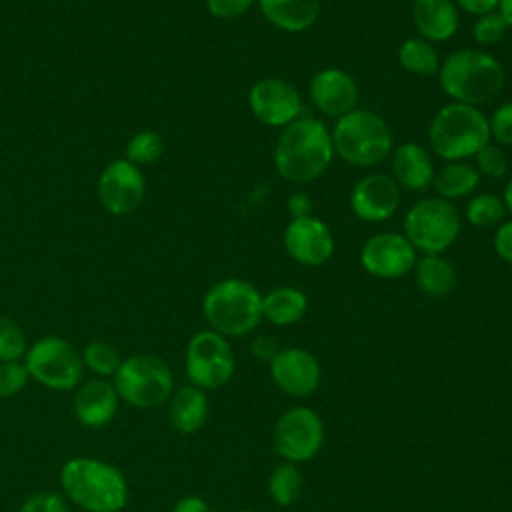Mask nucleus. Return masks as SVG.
<instances>
[{
  "label": "nucleus",
  "instance_id": "obj_1",
  "mask_svg": "<svg viewBox=\"0 0 512 512\" xmlns=\"http://www.w3.org/2000/svg\"><path fill=\"white\" fill-rule=\"evenodd\" d=\"M62 496L84 512H122L130 500L124 472L94 456H72L60 468Z\"/></svg>",
  "mask_w": 512,
  "mask_h": 512
},
{
  "label": "nucleus",
  "instance_id": "obj_2",
  "mask_svg": "<svg viewBox=\"0 0 512 512\" xmlns=\"http://www.w3.org/2000/svg\"><path fill=\"white\" fill-rule=\"evenodd\" d=\"M332 158L330 130L322 120L310 116H300L284 126L274 148V168L292 184H306L320 178Z\"/></svg>",
  "mask_w": 512,
  "mask_h": 512
},
{
  "label": "nucleus",
  "instance_id": "obj_3",
  "mask_svg": "<svg viewBox=\"0 0 512 512\" xmlns=\"http://www.w3.org/2000/svg\"><path fill=\"white\" fill-rule=\"evenodd\" d=\"M438 82L452 102L480 106L502 92L506 72L500 60L492 54L476 48H462L440 62Z\"/></svg>",
  "mask_w": 512,
  "mask_h": 512
},
{
  "label": "nucleus",
  "instance_id": "obj_4",
  "mask_svg": "<svg viewBox=\"0 0 512 512\" xmlns=\"http://www.w3.org/2000/svg\"><path fill=\"white\" fill-rule=\"evenodd\" d=\"M202 314L210 330L226 338H240L260 324L262 294L242 278H224L206 290Z\"/></svg>",
  "mask_w": 512,
  "mask_h": 512
},
{
  "label": "nucleus",
  "instance_id": "obj_5",
  "mask_svg": "<svg viewBox=\"0 0 512 512\" xmlns=\"http://www.w3.org/2000/svg\"><path fill=\"white\" fill-rule=\"evenodd\" d=\"M428 142L442 160L464 162L490 142L488 118L478 106L450 102L434 114L428 126Z\"/></svg>",
  "mask_w": 512,
  "mask_h": 512
},
{
  "label": "nucleus",
  "instance_id": "obj_6",
  "mask_svg": "<svg viewBox=\"0 0 512 512\" xmlns=\"http://www.w3.org/2000/svg\"><path fill=\"white\" fill-rule=\"evenodd\" d=\"M330 136L334 154L354 166H374L392 154L388 122L366 108H354L336 118Z\"/></svg>",
  "mask_w": 512,
  "mask_h": 512
},
{
  "label": "nucleus",
  "instance_id": "obj_7",
  "mask_svg": "<svg viewBox=\"0 0 512 512\" xmlns=\"http://www.w3.org/2000/svg\"><path fill=\"white\" fill-rule=\"evenodd\" d=\"M112 384L132 408L150 410L166 404L174 392V374L168 362L148 352H136L122 358L120 368L112 376Z\"/></svg>",
  "mask_w": 512,
  "mask_h": 512
},
{
  "label": "nucleus",
  "instance_id": "obj_8",
  "mask_svg": "<svg viewBox=\"0 0 512 512\" xmlns=\"http://www.w3.org/2000/svg\"><path fill=\"white\" fill-rule=\"evenodd\" d=\"M24 364L30 380L48 390L74 392L82 384V356L62 336L48 334L34 340L24 354Z\"/></svg>",
  "mask_w": 512,
  "mask_h": 512
},
{
  "label": "nucleus",
  "instance_id": "obj_9",
  "mask_svg": "<svg viewBox=\"0 0 512 512\" xmlns=\"http://www.w3.org/2000/svg\"><path fill=\"white\" fill-rule=\"evenodd\" d=\"M460 214L450 200H418L404 216V236L422 254H444L458 238Z\"/></svg>",
  "mask_w": 512,
  "mask_h": 512
},
{
  "label": "nucleus",
  "instance_id": "obj_10",
  "mask_svg": "<svg viewBox=\"0 0 512 512\" xmlns=\"http://www.w3.org/2000/svg\"><path fill=\"white\" fill-rule=\"evenodd\" d=\"M184 368L190 384L202 390H216L228 384L236 368L228 338L210 328L192 334L184 352Z\"/></svg>",
  "mask_w": 512,
  "mask_h": 512
},
{
  "label": "nucleus",
  "instance_id": "obj_11",
  "mask_svg": "<svg viewBox=\"0 0 512 512\" xmlns=\"http://www.w3.org/2000/svg\"><path fill=\"white\" fill-rule=\"evenodd\" d=\"M324 442V422L308 406H292L286 410L274 428V448L284 462L312 460Z\"/></svg>",
  "mask_w": 512,
  "mask_h": 512
},
{
  "label": "nucleus",
  "instance_id": "obj_12",
  "mask_svg": "<svg viewBox=\"0 0 512 512\" xmlns=\"http://www.w3.org/2000/svg\"><path fill=\"white\" fill-rule=\"evenodd\" d=\"M98 200L106 212L126 216L134 212L146 194V180L140 166L126 158L110 162L98 176Z\"/></svg>",
  "mask_w": 512,
  "mask_h": 512
},
{
  "label": "nucleus",
  "instance_id": "obj_13",
  "mask_svg": "<svg viewBox=\"0 0 512 512\" xmlns=\"http://www.w3.org/2000/svg\"><path fill=\"white\" fill-rule=\"evenodd\" d=\"M250 112L266 126L284 128L302 114V98L294 84L268 76L252 84L248 92Z\"/></svg>",
  "mask_w": 512,
  "mask_h": 512
},
{
  "label": "nucleus",
  "instance_id": "obj_14",
  "mask_svg": "<svg viewBox=\"0 0 512 512\" xmlns=\"http://www.w3.org/2000/svg\"><path fill=\"white\" fill-rule=\"evenodd\" d=\"M362 268L382 280H396L416 264V250L404 234L380 232L370 236L360 248Z\"/></svg>",
  "mask_w": 512,
  "mask_h": 512
},
{
  "label": "nucleus",
  "instance_id": "obj_15",
  "mask_svg": "<svg viewBox=\"0 0 512 512\" xmlns=\"http://www.w3.org/2000/svg\"><path fill=\"white\" fill-rule=\"evenodd\" d=\"M282 242L288 256L302 266H322L334 254V238L328 224L312 214L290 220Z\"/></svg>",
  "mask_w": 512,
  "mask_h": 512
},
{
  "label": "nucleus",
  "instance_id": "obj_16",
  "mask_svg": "<svg viewBox=\"0 0 512 512\" xmlns=\"http://www.w3.org/2000/svg\"><path fill=\"white\" fill-rule=\"evenodd\" d=\"M400 186L390 174H368L350 192V208L364 222H384L400 206Z\"/></svg>",
  "mask_w": 512,
  "mask_h": 512
},
{
  "label": "nucleus",
  "instance_id": "obj_17",
  "mask_svg": "<svg viewBox=\"0 0 512 512\" xmlns=\"http://www.w3.org/2000/svg\"><path fill=\"white\" fill-rule=\"evenodd\" d=\"M274 384L288 396H310L322 378L318 360L304 348H280L270 360Z\"/></svg>",
  "mask_w": 512,
  "mask_h": 512
},
{
  "label": "nucleus",
  "instance_id": "obj_18",
  "mask_svg": "<svg viewBox=\"0 0 512 512\" xmlns=\"http://www.w3.org/2000/svg\"><path fill=\"white\" fill-rule=\"evenodd\" d=\"M308 92L314 108L330 118H340L354 110L360 98L356 80L340 68L318 70L310 80Z\"/></svg>",
  "mask_w": 512,
  "mask_h": 512
},
{
  "label": "nucleus",
  "instance_id": "obj_19",
  "mask_svg": "<svg viewBox=\"0 0 512 512\" xmlns=\"http://www.w3.org/2000/svg\"><path fill=\"white\" fill-rule=\"evenodd\" d=\"M120 396L108 378H90L82 382L72 396V414L84 428H104L118 412Z\"/></svg>",
  "mask_w": 512,
  "mask_h": 512
},
{
  "label": "nucleus",
  "instance_id": "obj_20",
  "mask_svg": "<svg viewBox=\"0 0 512 512\" xmlns=\"http://www.w3.org/2000/svg\"><path fill=\"white\" fill-rule=\"evenodd\" d=\"M434 162L418 142H404L392 150V178L398 186L420 192L434 180Z\"/></svg>",
  "mask_w": 512,
  "mask_h": 512
},
{
  "label": "nucleus",
  "instance_id": "obj_21",
  "mask_svg": "<svg viewBox=\"0 0 512 512\" xmlns=\"http://www.w3.org/2000/svg\"><path fill=\"white\" fill-rule=\"evenodd\" d=\"M412 22L420 38L428 42H446L456 34L460 18L452 0H414Z\"/></svg>",
  "mask_w": 512,
  "mask_h": 512
},
{
  "label": "nucleus",
  "instance_id": "obj_22",
  "mask_svg": "<svg viewBox=\"0 0 512 512\" xmlns=\"http://www.w3.org/2000/svg\"><path fill=\"white\" fill-rule=\"evenodd\" d=\"M208 398L206 390L184 384L176 388L168 400V420L178 434H196L208 420Z\"/></svg>",
  "mask_w": 512,
  "mask_h": 512
},
{
  "label": "nucleus",
  "instance_id": "obj_23",
  "mask_svg": "<svg viewBox=\"0 0 512 512\" xmlns=\"http://www.w3.org/2000/svg\"><path fill=\"white\" fill-rule=\"evenodd\" d=\"M262 16L278 30L298 34L314 26L320 0H256Z\"/></svg>",
  "mask_w": 512,
  "mask_h": 512
},
{
  "label": "nucleus",
  "instance_id": "obj_24",
  "mask_svg": "<svg viewBox=\"0 0 512 512\" xmlns=\"http://www.w3.org/2000/svg\"><path fill=\"white\" fill-rule=\"evenodd\" d=\"M306 310V294L292 286H280L262 296V318H266L274 326L296 324L304 318Z\"/></svg>",
  "mask_w": 512,
  "mask_h": 512
},
{
  "label": "nucleus",
  "instance_id": "obj_25",
  "mask_svg": "<svg viewBox=\"0 0 512 512\" xmlns=\"http://www.w3.org/2000/svg\"><path fill=\"white\" fill-rule=\"evenodd\" d=\"M414 270L418 288L432 298L448 296L456 286V270L442 254H424L416 260Z\"/></svg>",
  "mask_w": 512,
  "mask_h": 512
},
{
  "label": "nucleus",
  "instance_id": "obj_26",
  "mask_svg": "<svg viewBox=\"0 0 512 512\" xmlns=\"http://www.w3.org/2000/svg\"><path fill=\"white\" fill-rule=\"evenodd\" d=\"M480 182V174L472 164L448 162L434 174L432 186L444 200H456L468 196Z\"/></svg>",
  "mask_w": 512,
  "mask_h": 512
},
{
  "label": "nucleus",
  "instance_id": "obj_27",
  "mask_svg": "<svg viewBox=\"0 0 512 512\" xmlns=\"http://www.w3.org/2000/svg\"><path fill=\"white\" fill-rule=\"evenodd\" d=\"M398 60H400V66L414 76H434L438 74V68H440V58L432 42L420 36L406 38L400 44Z\"/></svg>",
  "mask_w": 512,
  "mask_h": 512
},
{
  "label": "nucleus",
  "instance_id": "obj_28",
  "mask_svg": "<svg viewBox=\"0 0 512 512\" xmlns=\"http://www.w3.org/2000/svg\"><path fill=\"white\" fill-rule=\"evenodd\" d=\"M80 356L84 370L94 374V378H112L122 364L120 352L106 340H90Z\"/></svg>",
  "mask_w": 512,
  "mask_h": 512
},
{
  "label": "nucleus",
  "instance_id": "obj_29",
  "mask_svg": "<svg viewBox=\"0 0 512 512\" xmlns=\"http://www.w3.org/2000/svg\"><path fill=\"white\" fill-rule=\"evenodd\" d=\"M302 490V474L292 462H282L274 466L268 476V492L274 504L290 506L298 500Z\"/></svg>",
  "mask_w": 512,
  "mask_h": 512
},
{
  "label": "nucleus",
  "instance_id": "obj_30",
  "mask_svg": "<svg viewBox=\"0 0 512 512\" xmlns=\"http://www.w3.org/2000/svg\"><path fill=\"white\" fill-rule=\"evenodd\" d=\"M504 214H506L504 200L490 192L476 194L466 204V218L470 224H474L478 228H490V226L502 222Z\"/></svg>",
  "mask_w": 512,
  "mask_h": 512
},
{
  "label": "nucleus",
  "instance_id": "obj_31",
  "mask_svg": "<svg viewBox=\"0 0 512 512\" xmlns=\"http://www.w3.org/2000/svg\"><path fill=\"white\" fill-rule=\"evenodd\" d=\"M164 154V140L156 130H140L126 144V160L136 166L156 162Z\"/></svg>",
  "mask_w": 512,
  "mask_h": 512
},
{
  "label": "nucleus",
  "instance_id": "obj_32",
  "mask_svg": "<svg viewBox=\"0 0 512 512\" xmlns=\"http://www.w3.org/2000/svg\"><path fill=\"white\" fill-rule=\"evenodd\" d=\"M28 340L22 326L0 312V362H14L24 360L28 350Z\"/></svg>",
  "mask_w": 512,
  "mask_h": 512
},
{
  "label": "nucleus",
  "instance_id": "obj_33",
  "mask_svg": "<svg viewBox=\"0 0 512 512\" xmlns=\"http://www.w3.org/2000/svg\"><path fill=\"white\" fill-rule=\"evenodd\" d=\"M474 160H476L474 168L478 170V174H484L488 178H500L508 170V156H506V152L502 150V146L492 144V142H486L474 154Z\"/></svg>",
  "mask_w": 512,
  "mask_h": 512
},
{
  "label": "nucleus",
  "instance_id": "obj_34",
  "mask_svg": "<svg viewBox=\"0 0 512 512\" xmlns=\"http://www.w3.org/2000/svg\"><path fill=\"white\" fill-rule=\"evenodd\" d=\"M30 382L24 360L0 362V398H12L20 394Z\"/></svg>",
  "mask_w": 512,
  "mask_h": 512
},
{
  "label": "nucleus",
  "instance_id": "obj_35",
  "mask_svg": "<svg viewBox=\"0 0 512 512\" xmlns=\"http://www.w3.org/2000/svg\"><path fill=\"white\" fill-rule=\"evenodd\" d=\"M506 32H508V26H506L504 18L498 12L478 16L474 26H472V36L482 46L498 44L504 38Z\"/></svg>",
  "mask_w": 512,
  "mask_h": 512
},
{
  "label": "nucleus",
  "instance_id": "obj_36",
  "mask_svg": "<svg viewBox=\"0 0 512 512\" xmlns=\"http://www.w3.org/2000/svg\"><path fill=\"white\" fill-rule=\"evenodd\" d=\"M18 512H70L68 500L60 492H34L18 508Z\"/></svg>",
  "mask_w": 512,
  "mask_h": 512
},
{
  "label": "nucleus",
  "instance_id": "obj_37",
  "mask_svg": "<svg viewBox=\"0 0 512 512\" xmlns=\"http://www.w3.org/2000/svg\"><path fill=\"white\" fill-rule=\"evenodd\" d=\"M490 138L498 146H512V102L500 104L488 118Z\"/></svg>",
  "mask_w": 512,
  "mask_h": 512
},
{
  "label": "nucleus",
  "instance_id": "obj_38",
  "mask_svg": "<svg viewBox=\"0 0 512 512\" xmlns=\"http://www.w3.org/2000/svg\"><path fill=\"white\" fill-rule=\"evenodd\" d=\"M256 0H206V8L214 18L230 20L246 14Z\"/></svg>",
  "mask_w": 512,
  "mask_h": 512
},
{
  "label": "nucleus",
  "instance_id": "obj_39",
  "mask_svg": "<svg viewBox=\"0 0 512 512\" xmlns=\"http://www.w3.org/2000/svg\"><path fill=\"white\" fill-rule=\"evenodd\" d=\"M494 250L504 262L512 264V220H506L498 226L494 234Z\"/></svg>",
  "mask_w": 512,
  "mask_h": 512
},
{
  "label": "nucleus",
  "instance_id": "obj_40",
  "mask_svg": "<svg viewBox=\"0 0 512 512\" xmlns=\"http://www.w3.org/2000/svg\"><path fill=\"white\" fill-rule=\"evenodd\" d=\"M250 350H252V354L258 358V360H266V362H270L276 354H278V344H276V340L272 338V336H268V334H260V336H256L254 340H252V344H250Z\"/></svg>",
  "mask_w": 512,
  "mask_h": 512
},
{
  "label": "nucleus",
  "instance_id": "obj_41",
  "mask_svg": "<svg viewBox=\"0 0 512 512\" xmlns=\"http://www.w3.org/2000/svg\"><path fill=\"white\" fill-rule=\"evenodd\" d=\"M452 2L456 4V8H460L466 14H472V16L478 18V16L496 12L500 0H452Z\"/></svg>",
  "mask_w": 512,
  "mask_h": 512
},
{
  "label": "nucleus",
  "instance_id": "obj_42",
  "mask_svg": "<svg viewBox=\"0 0 512 512\" xmlns=\"http://www.w3.org/2000/svg\"><path fill=\"white\" fill-rule=\"evenodd\" d=\"M288 212L294 218H304V216H310L312 214V200L308 194L304 192H292L288 196Z\"/></svg>",
  "mask_w": 512,
  "mask_h": 512
},
{
  "label": "nucleus",
  "instance_id": "obj_43",
  "mask_svg": "<svg viewBox=\"0 0 512 512\" xmlns=\"http://www.w3.org/2000/svg\"><path fill=\"white\" fill-rule=\"evenodd\" d=\"M172 512H212V510L204 498L196 494H186L174 502Z\"/></svg>",
  "mask_w": 512,
  "mask_h": 512
},
{
  "label": "nucleus",
  "instance_id": "obj_44",
  "mask_svg": "<svg viewBox=\"0 0 512 512\" xmlns=\"http://www.w3.org/2000/svg\"><path fill=\"white\" fill-rule=\"evenodd\" d=\"M496 12L504 18L506 26H508V28H512V0H500V2H498Z\"/></svg>",
  "mask_w": 512,
  "mask_h": 512
},
{
  "label": "nucleus",
  "instance_id": "obj_45",
  "mask_svg": "<svg viewBox=\"0 0 512 512\" xmlns=\"http://www.w3.org/2000/svg\"><path fill=\"white\" fill-rule=\"evenodd\" d=\"M502 200H504L506 210H508V212H512V178L508 180V184H506V188H504V196H502Z\"/></svg>",
  "mask_w": 512,
  "mask_h": 512
},
{
  "label": "nucleus",
  "instance_id": "obj_46",
  "mask_svg": "<svg viewBox=\"0 0 512 512\" xmlns=\"http://www.w3.org/2000/svg\"><path fill=\"white\" fill-rule=\"evenodd\" d=\"M238 512H256V510H238Z\"/></svg>",
  "mask_w": 512,
  "mask_h": 512
}]
</instances>
